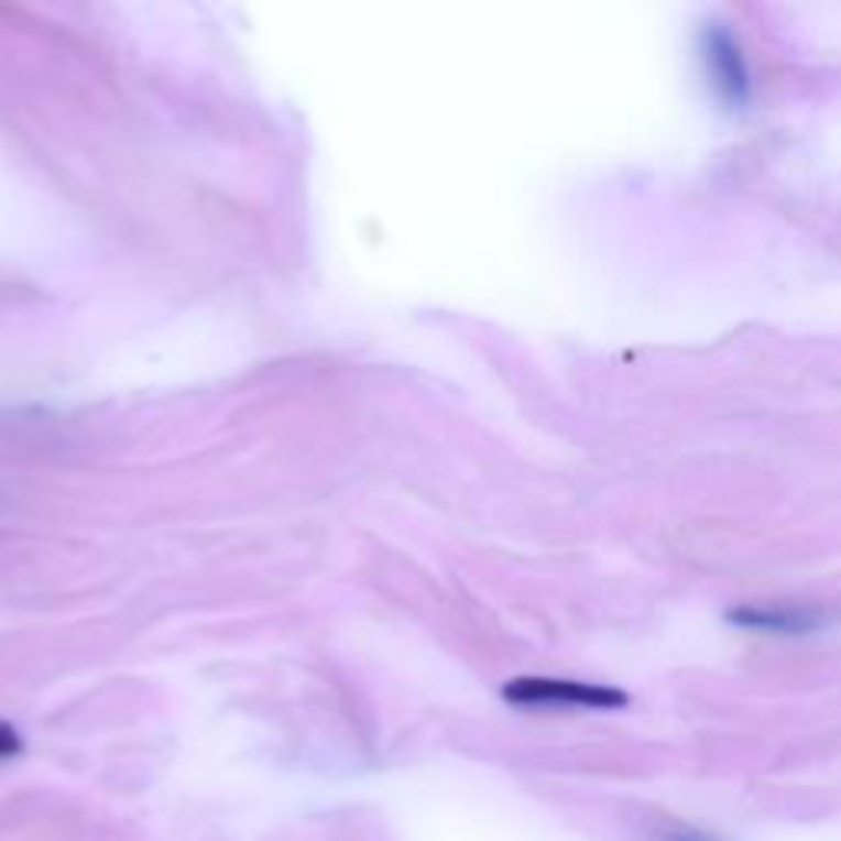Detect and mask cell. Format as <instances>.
<instances>
[{
  "mask_svg": "<svg viewBox=\"0 0 841 841\" xmlns=\"http://www.w3.org/2000/svg\"><path fill=\"white\" fill-rule=\"evenodd\" d=\"M503 697L520 707H586V710L629 707V693L619 687L563 677H516L503 687Z\"/></svg>",
  "mask_w": 841,
  "mask_h": 841,
  "instance_id": "6da1fadb",
  "label": "cell"
},
{
  "mask_svg": "<svg viewBox=\"0 0 841 841\" xmlns=\"http://www.w3.org/2000/svg\"><path fill=\"white\" fill-rule=\"evenodd\" d=\"M700 59H703L707 79H710L713 92L723 99V106L743 109L753 96V79H750V66H746V56H743L736 36L720 23H707L700 30Z\"/></svg>",
  "mask_w": 841,
  "mask_h": 841,
  "instance_id": "7a4b0ae2",
  "label": "cell"
},
{
  "mask_svg": "<svg viewBox=\"0 0 841 841\" xmlns=\"http://www.w3.org/2000/svg\"><path fill=\"white\" fill-rule=\"evenodd\" d=\"M733 625L766 634H809L822 629L826 615L802 609V605H740L727 615Z\"/></svg>",
  "mask_w": 841,
  "mask_h": 841,
  "instance_id": "3957f363",
  "label": "cell"
},
{
  "mask_svg": "<svg viewBox=\"0 0 841 841\" xmlns=\"http://www.w3.org/2000/svg\"><path fill=\"white\" fill-rule=\"evenodd\" d=\"M13 753H20V736H17L10 727L0 723V760H7V756H13Z\"/></svg>",
  "mask_w": 841,
  "mask_h": 841,
  "instance_id": "277c9868",
  "label": "cell"
}]
</instances>
